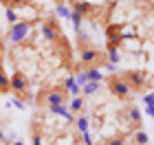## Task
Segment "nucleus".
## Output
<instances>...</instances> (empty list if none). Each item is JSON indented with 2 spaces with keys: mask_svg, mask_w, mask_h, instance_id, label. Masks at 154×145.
Instances as JSON below:
<instances>
[{
  "mask_svg": "<svg viewBox=\"0 0 154 145\" xmlns=\"http://www.w3.org/2000/svg\"><path fill=\"white\" fill-rule=\"evenodd\" d=\"M53 2H55V7H57V5H64L66 0H53Z\"/></svg>",
  "mask_w": 154,
  "mask_h": 145,
  "instance_id": "nucleus-29",
  "label": "nucleus"
},
{
  "mask_svg": "<svg viewBox=\"0 0 154 145\" xmlns=\"http://www.w3.org/2000/svg\"><path fill=\"white\" fill-rule=\"evenodd\" d=\"M35 29V22L33 20H18L9 26V33H7V40L13 44V46H20L24 44L26 40L31 38V31Z\"/></svg>",
  "mask_w": 154,
  "mask_h": 145,
  "instance_id": "nucleus-3",
  "label": "nucleus"
},
{
  "mask_svg": "<svg viewBox=\"0 0 154 145\" xmlns=\"http://www.w3.org/2000/svg\"><path fill=\"white\" fill-rule=\"evenodd\" d=\"M13 106H16V108H20V110H22V108H24V101H20V99H13Z\"/></svg>",
  "mask_w": 154,
  "mask_h": 145,
  "instance_id": "nucleus-27",
  "label": "nucleus"
},
{
  "mask_svg": "<svg viewBox=\"0 0 154 145\" xmlns=\"http://www.w3.org/2000/svg\"><path fill=\"white\" fill-rule=\"evenodd\" d=\"M68 110H71L73 114H82V112H84V99H82V97H73Z\"/></svg>",
  "mask_w": 154,
  "mask_h": 145,
  "instance_id": "nucleus-19",
  "label": "nucleus"
},
{
  "mask_svg": "<svg viewBox=\"0 0 154 145\" xmlns=\"http://www.w3.org/2000/svg\"><path fill=\"white\" fill-rule=\"evenodd\" d=\"M31 141H33V145H44L42 143V128H40L38 119L31 123Z\"/></svg>",
  "mask_w": 154,
  "mask_h": 145,
  "instance_id": "nucleus-17",
  "label": "nucleus"
},
{
  "mask_svg": "<svg viewBox=\"0 0 154 145\" xmlns=\"http://www.w3.org/2000/svg\"><path fill=\"white\" fill-rule=\"evenodd\" d=\"M101 77H103V75L99 73V68H84V71L77 75L75 84L82 88L84 84H86V81H101Z\"/></svg>",
  "mask_w": 154,
  "mask_h": 145,
  "instance_id": "nucleus-12",
  "label": "nucleus"
},
{
  "mask_svg": "<svg viewBox=\"0 0 154 145\" xmlns=\"http://www.w3.org/2000/svg\"><path fill=\"white\" fill-rule=\"evenodd\" d=\"M0 141H5V132H2V130H0Z\"/></svg>",
  "mask_w": 154,
  "mask_h": 145,
  "instance_id": "nucleus-30",
  "label": "nucleus"
},
{
  "mask_svg": "<svg viewBox=\"0 0 154 145\" xmlns=\"http://www.w3.org/2000/svg\"><path fill=\"white\" fill-rule=\"evenodd\" d=\"M29 88H31V81H29V77H26V73H22V71H13L11 73V77H9V90L16 95V97H20V101H33V95L29 92Z\"/></svg>",
  "mask_w": 154,
  "mask_h": 145,
  "instance_id": "nucleus-4",
  "label": "nucleus"
},
{
  "mask_svg": "<svg viewBox=\"0 0 154 145\" xmlns=\"http://www.w3.org/2000/svg\"><path fill=\"white\" fill-rule=\"evenodd\" d=\"M0 5H5L7 9H22V7H26V0H0Z\"/></svg>",
  "mask_w": 154,
  "mask_h": 145,
  "instance_id": "nucleus-21",
  "label": "nucleus"
},
{
  "mask_svg": "<svg viewBox=\"0 0 154 145\" xmlns=\"http://www.w3.org/2000/svg\"><path fill=\"white\" fill-rule=\"evenodd\" d=\"M79 57H82V66H84V68H101V66H108L106 53H103L101 48H95V46L82 51Z\"/></svg>",
  "mask_w": 154,
  "mask_h": 145,
  "instance_id": "nucleus-5",
  "label": "nucleus"
},
{
  "mask_svg": "<svg viewBox=\"0 0 154 145\" xmlns=\"http://www.w3.org/2000/svg\"><path fill=\"white\" fill-rule=\"evenodd\" d=\"M93 46V42H90V35L88 33H84V31H77V51H86V48Z\"/></svg>",
  "mask_w": 154,
  "mask_h": 145,
  "instance_id": "nucleus-15",
  "label": "nucleus"
},
{
  "mask_svg": "<svg viewBox=\"0 0 154 145\" xmlns=\"http://www.w3.org/2000/svg\"><path fill=\"white\" fill-rule=\"evenodd\" d=\"M38 106H46V108H53V106H66L68 103V92L66 88L57 84V86H51V88H44L38 99H35Z\"/></svg>",
  "mask_w": 154,
  "mask_h": 145,
  "instance_id": "nucleus-1",
  "label": "nucleus"
},
{
  "mask_svg": "<svg viewBox=\"0 0 154 145\" xmlns=\"http://www.w3.org/2000/svg\"><path fill=\"white\" fill-rule=\"evenodd\" d=\"M97 90H99V81H86V84L82 86V92H84V95H88V97H90V95H95Z\"/></svg>",
  "mask_w": 154,
  "mask_h": 145,
  "instance_id": "nucleus-22",
  "label": "nucleus"
},
{
  "mask_svg": "<svg viewBox=\"0 0 154 145\" xmlns=\"http://www.w3.org/2000/svg\"><path fill=\"white\" fill-rule=\"evenodd\" d=\"M68 2H71V5H73V2H77V0H68Z\"/></svg>",
  "mask_w": 154,
  "mask_h": 145,
  "instance_id": "nucleus-32",
  "label": "nucleus"
},
{
  "mask_svg": "<svg viewBox=\"0 0 154 145\" xmlns=\"http://www.w3.org/2000/svg\"><path fill=\"white\" fill-rule=\"evenodd\" d=\"M13 145H24V143H22V141H16V143H13Z\"/></svg>",
  "mask_w": 154,
  "mask_h": 145,
  "instance_id": "nucleus-31",
  "label": "nucleus"
},
{
  "mask_svg": "<svg viewBox=\"0 0 154 145\" xmlns=\"http://www.w3.org/2000/svg\"><path fill=\"white\" fill-rule=\"evenodd\" d=\"M73 13H77V16H82V18L97 20V9H95L90 2H84V0H77V2H73Z\"/></svg>",
  "mask_w": 154,
  "mask_h": 145,
  "instance_id": "nucleus-11",
  "label": "nucleus"
},
{
  "mask_svg": "<svg viewBox=\"0 0 154 145\" xmlns=\"http://www.w3.org/2000/svg\"><path fill=\"white\" fill-rule=\"evenodd\" d=\"M51 46H53V51L62 57V62H64V64L71 68V66H73V48H71V44H68V40L62 35L60 40H55Z\"/></svg>",
  "mask_w": 154,
  "mask_h": 145,
  "instance_id": "nucleus-9",
  "label": "nucleus"
},
{
  "mask_svg": "<svg viewBox=\"0 0 154 145\" xmlns=\"http://www.w3.org/2000/svg\"><path fill=\"white\" fill-rule=\"evenodd\" d=\"M75 125H77V130H79L82 134L84 132H90V121H88V116L84 114V112L75 116Z\"/></svg>",
  "mask_w": 154,
  "mask_h": 145,
  "instance_id": "nucleus-18",
  "label": "nucleus"
},
{
  "mask_svg": "<svg viewBox=\"0 0 154 145\" xmlns=\"http://www.w3.org/2000/svg\"><path fill=\"white\" fill-rule=\"evenodd\" d=\"M5 16H7V22H9V24H13V22H18V11L16 9H7V13H5Z\"/></svg>",
  "mask_w": 154,
  "mask_h": 145,
  "instance_id": "nucleus-25",
  "label": "nucleus"
},
{
  "mask_svg": "<svg viewBox=\"0 0 154 145\" xmlns=\"http://www.w3.org/2000/svg\"><path fill=\"white\" fill-rule=\"evenodd\" d=\"M5 55V40H2V35H0V57Z\"/></svg>",
  "mask_w": 154,
  "mask_h": 145,
  "instance_id": "nucleus-28",
  "label": "nucleus"
},
{
  "mask_svg": "<svg viewBox=\"0 0 154 145\" xmlns=\"http://www.w3.org/2000/svg\"><path fill=\"white\" fill-rule=\"evenodd\" d=\"M62 86H64V88H66V92H71L73 97H79V92H82V88L75 84V79H73V77H68Z\"/></svg>",
  "mask_w": 154,
  "mask_h": 145,
  "instance_id": "nucleus-20",
  "label": "nucleus"
},
{
  "mask_svg": "<svg viewBox=\"0 0 154 145\" xmlns=\"http://www.w3.org/2000/svg\"><path fill=\"white\" fill-rule=\"evenodd\" d=\"M132 145H150V134L145 130H132Z\"/></svg>",
  "mask_w": 154,
  "mask_h": 145,
  "instance_id": "nucleus-13",
  "label": "nucleus"
},
{
  "mask_svg": "<svg viewBox=\"0 0 154 145\" xmlns=\"http://www.w3.org/2000/svg\"><path fill=\"white\" fill-rule=\"evenodd\" d=\"M119 77L130 86L132 95L134 92H150V88H152V79L145 71H121Z\"/></svg>",
  "mask_w": 154,
  "mask_h": 145,
  "instance_id": "nucleus-2",
  "label": "nucleus"
},
{
  "mask_svg": "<svg viewBox=\"0 0 154 145\" xmlns=\"http://www.w3.org/2000/svg\"><path fill=\"white\" fill-rule=\"evenodd\" d=\"M55 11H57V16H62V18H71V9H68L66 5H57Z\"/></svg>",
  "mask_w": 154,
  "mask_h": 145,
  "instance_id": "nucleus-24",
  "label": "nucleus"
},
{
  "mask_svg": "<svg viewBox=\"0 0 154 145\" xmlns=\"http://www.w3.org/2000/svg\"><path fill=\"white\" fill-rule=\"evenodd\" d=\"M108 90L112 92V97H117V99H121V101H130V99H132L130 86L125 84L121 77H119V73H117V75H110V77H108Z\"/></svg>",
  "mask_w": 154,
  "mask_h": 145,
  "instance_id": "nucleus-7",
  "label": "nucleus"
},
{
  "mask_svg": "<svg viewBox=\"0 0 154 145\" xmlns=\"http://www.w3.org/2000/svg\"><path fill=\"white\" fill-rule=\"evenodd\" d=\"M42 35H44V40H48L51 44L64 35V33H62V26L57 22V18H55L53 13L48 18H44V22H42Z\"/></svg>",
  "mask_w": 154,
  "mask_h": 145,
  "instance_id": "nucleus-8",
  "label": "nucleus"
},
{
  "mask_svg": "<svg viewBox=\"0 0 154 145\" xmlns=\"http://www.w3.org/2000/svg\"><path fill=\"white\" fill-rule=\"evenodd\" d=\"M7 92H9V75L5 73V64L0 57V95H7Z\"/></svg>",
  "mask_w": 154,
  "mask_h": 145,
  "instance_id": "nucleus-16",
  "label": "nucleus"
},
{
  "mask_svg": "<svg viewBox=\"0 0 154 145\" xmlns=\"http://www.w3.org/2000/svg\"><path fill=\"white\" fill-rule=\"evenodd\" d=\"M99 145H132V143L128 141V136H125V134H115V136L103 139Z\"/></svg>",
  "mask_w": 154,
  "mask_h": 145,
  "instance_id": "nucleus-14",
  "label": "nucleus"
},
{
  "mask_svg": "<svg viewBox=\"0 0 154 145\" xmlns=\"http://www.w3.org/2000/svg\"><path fill=\"white\" fill-rule=\"evenodd\" d=\"M117 116H119V121H121V123H125V125L132 128V130H141L143 128V116H141V110H139L137 106L121 108Z\"/></svg>",
  "mask_w": 154,
  "mask_h": 145,
  "instance_id": "nucleus-6",
  "label": "nucleus"
},
{
  "mask_svg": "<svg viewBox=\"0 0 154 145\" xmlns=\"http://www.w3.org/2000/svg\"><path fill=\"white\" fill-rule=\"evenodd\" d=\"M71 20H73V26H75V29H77V31H82V22H84V18L71 11Z\"/></svg>",
  "mask_w": 154,
  "mask_h": 145,
  "instance_id": "nucleus-26",
  "label": "nucleus"
},
{
  "mask_svg": "<svg viewBox=\"0 0 154 145\" xmlns=\"http://www.w3.org/2000/svg\"><path fill=\"white\" fill-rule=\"evenodd\" d=\"M106 38H108V46L121 48V44H123V24L110 22V24L106 26Z\"/></svg>",
  "mask_w": 154,
  "mask_h": 145,
  "instance_id": "nucleus-10",
  "label": "nucleus"
},
{
  "mask_svg": "<svg viewBox=\"0 0 154 145\" xmlns=\"http://www.w3.org/2000/svg\"><path fill=\"white\" fill-rule=\"evenodd\" d=\"M143 101H145V114L152 116V112H154V108H152V92H145L143 95Z\"/></svg>",
  "mask_w": 154,
  "mask_h": 145,
  "instance_id": "nucleus-23",
  "label": "nucleus"
}]
</instances>
